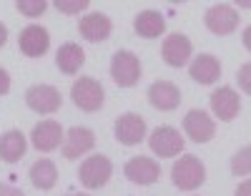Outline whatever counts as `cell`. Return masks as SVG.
<instances>
[{
	"label": "cell",
	"instance_id": "31",
	"mask_svg": "<svg viewBox=\"0 0 251 196\" xmlns=\"http://www.w3.org/2000/svg\"><path fill=\"white\" fill-rule=\"evenodd\" d=\"M68 196H88V194H68Z\"/></svg>",
	"mask_w": 251,
	"mask_h": 196
},
{
	"label": "cell",
	"instance_id": "10",
	"mask_svg": "<svg viewBox=\"0 0 251 196\" xmlns=\"http://www.w3.org/2000/svg\"><path fill=\"white\" fill-rule=\"evenodd\" d=\"M194 53V46L191 40H188L183 33H171L169 38L163 40V48H161V56L163 60L171 65V68H181V65L188 63V58H191Z\"/></svg>",
	"mask_w": 251,
	"mask_h": 196
},
{
	"label": "cell",
	"instance_id": "13",
	"mask_svg": "<svg viewBox=\"0 0 251 196\" xmlns=\"http://www.w3.org/2000/svg\"><path fill=\"white\" fill-rule=\"evenodd\" d=\"M18 46L28 58H40L50 46V35L43 26H28V28L20 30Z\"/></svg>",
	"mask_w": 251,
	"mask_h": 196
},
{
	"label": "cell",
	"instance_id": "16",
	"mask_svg": "<svg viewBox=\"0 0 251 196\" xmlns=\"http://www.w3.org/2000/svg\"><path fill=\"white\" fill-rule=\"evenodd\" d=\"M78 30L80 35L91 40V43H100V40H106L113 30V23H111V18L108 15H103V13H88V15H83L80 18V23H78Z\"/></svg>",
	"mask_w": 251,
	"mask_h": 196
},
{
	"label": "cell",
	"instance_id": "8",
	"mask_svg": "<svg viewBox=\"0 0 251 196\" xmlns=\"http://www.w3.org/2000/svg\"><path fill=\"white\" fill-rule=\"evenodd\" d=\"M203 23H206L208 30L216 33V35H228V33H234L236 26H239V13H236L231 5L219 3V5H214V8L206 10Z\"/></svg>",
	"mask_w": 251,
	"mask_h": 196
},
{
	"label": "cell",
	"instance_id": "5",
	"mask_svg": "<svg viewBox=\"0 0 251 196\" xmlns=\"http://www.w3.org/2000/svg\"><path fill=\"white\" fill-rule=\"evenodd\" d=\"M25 103L28 108H33L35 113H55L60 103H63V96L55 85H46V83H38V85H30L25 91Z\"/></svg>",
	"mask_w": 251,
	"mask_h": 196
},
{
	"label": "cell",
	"instance_id": "20",
	"mask_svg": "<svg viewBox=\"0 0 251 196\" xmlns=\"http://www.w3.org/2000/svg\"><path fill=\"white\" fill-rule=\"evenodd\" d=\"M25 148H28V143H25V136L20 131H8V134L0 136V159L8 164H15L23 159Z\"/></svg>",
	"mask_w": 251,
	"mask_h": 196
},
{
	"label": "cell",
	"instance_id": "21",
	"mask_svg": "<svg viewBox=\"0 0 251 196\" xmlns=\"http://www.w3.org/2000/svg\"><path fill=\"white\" fill-rule=\"evenodd\" d=\"M133 30L141 35V38H158L163 30H166V20L161 13L156 10H143L136 15L133 20Z\"/></svg>",
	"mask_w": 251,
	"mask_h": 196
},
{
	"label": "cell",
	"instance_id": "29",
	"mask_svg": "<svg viewBox=\"0 0 251 196\" xmlns=\"http://www.w3.org/2000/svg\"><path fill=\"white\" fill-rule=\"evenodd\" d=\"M249 194H251V184H249V181H244V184L236 189V196H249Z\"/></svg>",
	"mask_w": 251,
	"mask_h": 196
},
{
	"label": "cell",
	"instance_id": "2",
	"mask_svg": "<svg viewBox=\"0 0 251 196\" xmlns=\"http://www.w3.org/2000/svg\"><path fill=\"white\" fill-rule=\"evenodd\" d=\"M71 98L80 111L93 113L103 106V101H106V91H103V85L96 78H78L71 88Z\"/></svg>",
	"mask_w": 251,
	"mask_h": 196
},
{
	"label": "cell",
	"instance_id": "24",
	"mask_svg": "<svg viewBox=\"0 0 251 196\" xmlns=\"http://www.w3.org/2000/svg\"><path fill=\"white\" fill-rule=\"evenodd\" d=\"M249 156H251V148H249V146H244L239 154L234 156V161H231V171L236 173V176H246V173H249V168H251Z\"/></svg>",
	"mask_w": 251,
	"mask_h": 196
},
{
	"label": "cell",
	"instance_id": "28",
	"mask_svg": "<svg viewBox=\"0 0 251 196\" xmlns=\"http://www.w3.org/2000/svg\"><path fill=\"white\" fill-rule=\"evenodd\" d=\"M249 71H251V68H249V63H246L244 68L239 71V83L244 85V91H246V93H249Z\"/></svg>",
	"mask_w": 251,
	"mask_h": 196
},
{
	"label": "cell",
	"instance_id": "6",
	"mask_svg": "<svg viewBox=\"0 0 251 196\" xmlns=\"http://www.w3.org/2000/svg\"><path fill=\"white\" fill-rule=\"evenodd\" d=\"M123 173H126V179H131L133 184L151 186L161 179V164L149 159V156H133V159L126 161Z\"/></svg>",
	"mask_w": 251,
	"mask_h": 196
},
{
	"label": "cell",
	"instance_id": "14",
	"mask_svg": "<svg viewBox=\"0 0 251 196\" xmlns=\"http://www.w3.org/2000/svg\"><path fill=\"white\" fill-rule=\"evenodd\" d=\"M211 111L221 121H234L239 116V111H241L239 93L234 88H226V85L219 88V91H214V96H211Z\"/></svg>",
	"mask_w": 251,
	"mask_h": 196
},
{
	"label": "cell",
	"instance_id": "26",
	"mask_svg": "<svg viewBox=\"0 0 251 196\" xmlns=\"http://www.w3.org/2000/svg\"><path fill=\"white\" fill-rule=\"evenodd\" d=\"M10 91V76L5 68H0V96H5Z\"/></svg>",
	"mask_w": 251,
	"mask_h": 196
},
{
	"label": "cell",
	"instance_id": "4",
	"mask_svg": "<svg viewBox=\"0 0 251 196\" xmlns=\"http://www.w3.org/2000/svg\"><path fill=\"white\" fill-rule=\"evenodd\" d=\"M111 76L121 88H131L141 81V60L131 51H118L111 63Z\"/></svg>",
	"mask_w": 251,
	"mask_h": 196
},
{
	"label": "cell",
	"instance_id": "30",
	"mask_svg": "<svg viewBox=\"0 0 251 196\" xmlns=\"http://www.w3.org/2000/svg\"><path fill=\"white\" fill-rule=\"evenodd\" d=\"M5 40H8V28H5L3 23H0V48L5 46Z\"/></svg>",
	"mask_w": 251,
	"mask_h": 196
},
{
	"label": "cell",
	"instance_id": "19",
	"mask_svg": "<svg viewBox=\"0 0 251 196\" xmlns=\"http://www.w3.org/2000/svg\"><path fill=\"white\" fill-rule=\"evenodd\" d=\"M83 63H86V53H83V48L78 43H63L55 53V65L66 76H75Z\"/></svg>",
	"mask_w": 251,
	"mask_h": 196
},
{
	"label": "cell",
	"instance_id": "17",
	"mask_svg": "<svg viewBox=\"0 0 251 196\" xmlns=\"http://www.w3.org/2000/svg\"><path fill=\"white\" fill-rule=\"evenodd\" d=\"M33 146L38 151H43V154H48V151L58 148L60 141H63V128L58 121H40L35 128H33Z\"/></svg>",
	"mask_w": 251,
	"mask_h": 196
},
{
	"label": "cell",
	"instance_id": "3",
	"mask_svg": "<svg viewBox=\"0 0 251 196\" xmlns=\"http://www.w3.org/2000/svg\"><path fill=\"white\" fill-rule=\"evenodd\" d=\"M111 173H113L111 159L103 156V154H96V156H91V159H86L80 164L78 179H80V184L86 189H100V186H106V181L111 179Z\"/></svg>",
	"mask_w": 251,
	"mask_h": 196
},
{
	"label": "cell",
	"instance_id": "7",
	"mask_svg": "<svg viewBox=\"0 0 251 196\" xmlns=\"http://www.w3.org/2000/svg\"><path fill=\"white\" fill-rule=\"evenodd\" d=\"M149 146H151V151H153L156 156L171 159V156H178L181 151H183V139H181V134H178L176 128L158 126L153 134H151V139H149Z\"/></svg>",
	"mask_w": 251,
	"mask_h": 196
},
{
	"label": "cell",
	"instance_id": "15",
	"mask_svg": "<svg viewBox=\"0 0 251 196\" xmlns=\"http://www.w3.org/2000/svg\"><path fill=\"white\" fill-rule=\"evenodd\" d=\"M149 101H151L153 108H158V111H174L181 103V91L171 81H156L149 88Z\"/></svg>",
	"mask_w": 251,
	"mask_h": 196
},
{
	"label": "cell",
	"instance_id": "27",
	"mask_svg": "<svg viewBox=\"0 0 251 196\" xmlns=\"http://www.w3.org/2000/svg\"><path fill=\"white\" fill-rule=\"evenodd\" d=\"M0 196H25L20 189L15 186H8V184H0Z\"/></svg>",
	"mask_w": 251,
	"mask_h": 196
},
{
	"label": "cell",
	"instance_id": "25",
	"mask_svg": "<svg viewBox=\"0 0 251 196\" xmlns=\"http://www.w3.org/2000/svg\"><path fill=\"white\" fill-rule=\"evenodd\" d=\"M55 10L68 13V15H80L83 10H88V0H75V3H68V0H55Z\"/></svg>",
	"mask_w": 251,
	"mask_h": 196
},
{
	"label": "cell",
	"instance_id": "11",
	"mask_svg": "<svg viewBox=\"0 0 251 196\" xmlns=\"http://www.w3.org/2000/svg\"><path fill=\"white\" fill-rule=\"evenodd\" d=\"M183 131L188 134V139H191V141L206 143V141L214 139L216 123H214V118H208V113H203V111H199V108H194V111H188L186 118H183Z\"/></svg>",
	"mask_w": 251,
	"mask_h": 196
},
{
	"label": "cell",
	"instance_id": "9",
	"mask_svg": "<svg viewBox=\"0 0 251 196\" xmlns=\"http://www.w3.org/2000/svg\"><path fill=\"white\" fill-rule=\"evenodd\" d=\"M93 146H96V134L86 126H73L68 134H63V156L66 159H80Z\"/></svg>",
	"mask_w": 251,
	"mask_h": 196
},
{
	"label": "cell",
	"instance_id": "18",
	"mask_svg": "<svg viewBox=\"0 0 251 196\" xmlns=\"http://www.w3.org/2000/svg\"><path fill=\"white\" fill-rule=\"evenodd\" d=\"M188 73H191V78H194L196 83L208 85V83H214V81L221 78V60H219L216 56L203 53V56L194 58V63H191V68H188Z\"/></svg>",
	"mask_w": 251,
	"mask_h": 196
},
{
	"label": "cell",
	"instance_id": "22",
	"mask_svg": "<svg viewBox=\"0 0 251 196\" xmlns=\"http://www.w3.org/2000/svg\"><path fill=\"white\" fill-rule=\"evenodd\" d=\"M58 181V168L50 159H38L33 166H30V184L40 191H48L53 189Z\"/></svg>",
	"mask_w": 251,
	"mask_h": 196
},
{
	"label": "cell",
	"instance_id": "23",
	"mask_svg": "<svg viewBox=\"0 0 251 196\" xmlns=\"http://www.w3.org/2000/svg\"><path fill=\"white\" fill-rule=\"evenodd\" d=\"M15 8H18V13H23L25 18H40L46 13L48 3H46V0H35V3H33V0H20Z\"/></svg>",
	"mask_w": 251,
	"mask_h": 196
},
{
	"label": "cell",
	"instance_id": "12",
	"mask_svg": "<svg viewBox=\"0 0 251 196\" xmlns=\"http://www.w3.org/2000/svg\"><path fill=\"white\" fill-rule=\"evenodd\" d=\"M116 139L123 146H136L146 139V121L138 113H123L116 118Z\"/></svg>",
	"mask_w": 251,
	"mask_h": 196
},
{
	"label": "cell",
	"instance_id": "1",
	"mask_svg": "<svg viewBox=\"0 0 251 196\" xmlns=\"http://www.w3.org/2000/svg\"><path fill=\"white\" fill-rule=\"evenodd\" d=\"M171 179H174V184H176L181 191H194V189H199V186L206 181V168H203V164H201L199 156L186 154V156H181V159L174 164Z\"/></svg>",
	"mask_w": 251,
	"mask_h": 196
}]
</instances>
